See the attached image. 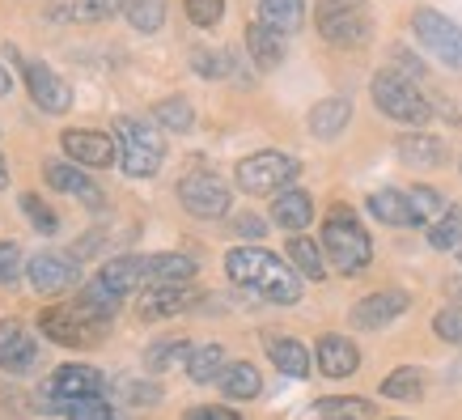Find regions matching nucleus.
<instances>
[{
  "mask_svg": "<svg viewBox=\"0 0 462 420\" xmlns=\"http://www.w3.org/2000/svg\"><path fill=\"white\" fill-rule=\"evenodd\" d=\"M225 276L234 280L238 289H251L272 306H293L301 302V272L293 264H284L281 255L263 251V247H234L225 255Z\"/></svg>",
  "mask_w": 462,
  "mask_h": 420,
  "instance_id": "obj_1",
  "label": "nucleus"
},
{
  "mask_svg": "<svg viewBox=\"0 0 462 420\" xmlns=\"http://www.w3.org/2000/svg\"><path fill=\"white\" fill-rule=\"evenodd\" d=\"M322 251H327V264L336 267L339 276H361L369 259H374V242H369V229L361 225V217L348 209V204H336L322 221Z\"/></svg>",
  "mask_w": 462,
  "mask_h": 420,
  "instance_id": "obj_2",
  "label": "nucleus"
},
{
  "mask_svg": "<svg viewBox=\"0 0 462 420\" xmlns=\"http://www.w3.org/2000/svg\"><path fill=\"white\" fill-rule=\"evenodd\" d=\"M115 145H119V166L132 179H153L162 162H166V136L162 124L136 119V115H119L115 119Z\"/></svg>",
  "mask_w": 462,
  "mask_h": 420,
  "instance_id": "obj_3",
  "label": "nucleus"
},
{
  "mask_svg": "<svg viewBox=\"0 0 462 420\" xmlns=\"http://www.w3.org/2000/svg\"><path fill=\"white\" fill-rule=\"evenodd\" d=\"M369 94H374V107H378L386 119H394V124L424 127L429 119H433V102H429V94H420V81L403 77L399 69L374 72Z\"/></svg>",
  "mask_w": 462,
  "mask_h": 420,
  "instance_id": "obj_4",
  "label": "nucleus"
},
{
  "mask_svg": "<svg viewBox=\"0 0 462 420\" xmlns=\"http://www.w3.org/2000/svg\"><path fill=\"white\" fill-rule=\"evenodd\" d=\"M301 174V162L289 154H276V149H263V154L242 157L234 179L246 196H276L284 187H293V179Z\"/></svg>",
  "mask_w": 462,
  "mask_h": 420,
  "instance_id": "obj_5",
  "label": "nucleus"
},
{
  "mask_svg": "<svg viewBox=\"0 0 462 420\" xmlns=\"http://www.w3.org/2000/svg\"><path fill=\"white\" fill-rule=\"evenodd\" d=\"M411 34H416V42H420L437 64L462 72V26L454 17H446L441 9H429V5H424V9L411 14Z\"/></svg>",
  "mask_w": 462,
  "mask_h": 420,
  "instance_id": "obj_6",
  "label": "nucleus"
},
{
  "mask_svg": "<svg viewBox=\"0 0 462 420\" xmlns=\"http://www.w3.org/2000/svg\"><path fill=\"white\" fill-rule=\"evenodd\" d=\"M39 331H47V340H51V344H64V349H89V344H98L102 340V322L72 297V302H64V306L42 310Z\"/></svg>",
  "mask_w": 462,
  "mask_h": 420,
  "instance_id": "obj_7",
  "label": "nucleus"
},
{
  "mask_svg": "<svg viewBox=\"0 0 462 420\" xmlns=\"http://www.w3.org/2000/svg\"><path fill=\"white\" fill-rule=\"evenodd\" d=\"M319 34L331 47H365L374 34L365 0H319Z\"/></svg>",
  "mask_w": 462,
  "mask_h": 420,
  "instance_id": "obj_8",
  "label": "nucleus"
},
{
  "mask_svg": "<svg viewBox=\"0 0 462 420\" xmlns=\"http://www.w3.org/2000/svg\"><path fill=\"white\" fill-rule=\"evenodd\" d=\"M179 204L191 212V217H199V221H217V217L229 212L234 196H229V182H225L217 170L199 166L179 179Z\"/></svg>",
  "mask_w": 462,
  "mask_h": 420,
  "instance_id": "obj_9",
  "label": "nucleus"
},
{
  "mask_svg": "<svg viewBox=\"0 0 462 420\" xmlns=\"http://www.w3.org/2000/svg\"><path fill=\"white\" fill-rule=\"evenodd\" d=\"M102 374L89 369V365H60L56 374H47L34 391V404L42 412H64V407L77 399V395H102Z\"/></svg>",
  "mask_w": 462,
  "mask_h": 420,
  "instance_id": "obj_10",
  "label": "nucleus"
},
{
  "mask_svg": "<svg viewBox=\"0 0 462 420\" xmlns=\"http://www.w3.org/2000/svg\"><path fill=\"white\" fill-rule=\"evenodd\" d=\"M64 154L85 170H111L119 162V145H115V132H94V127H69L64 136Z\"/></svg>",
  "mask_w": 462,
  "mask_h": 420,
  "instance_id": "obj_11",
  "label": "nucleus"
},
{
  "mask_svg": "<svg viewBox=\"0 0 462 420\" xmlns=\"http://www.w3.org/2000/svg\"><path fill=\"white\" fill-rule=\"evenodd\" d=\"M26 280L30 289L42 297H56V294H69L72 280H77V255H64V251H39L26 259Z\"/></svg>",
  "mask_w": 462,
  "mask_h": 420,
  "instance_id": "obj_12",
  "label": "nucleus"
},
{
  "mask_svg": "<svg viewBox=\"0 0 462 420\" xmlns=\"http://www.w3.org/2000/svg\"><path fill=\"white\" fill-rule=\"evenodd\" d=\"M22 77H26V89L30 98H34V107L47 115H64L72 107V89L69 81L60 77V72H51L42 60H22Z\"/></svg>",
  "mask_w": 462,
  "mask_h": 420,
  "instance_id": "obj_13",
  "label": "nucleus"
},
{
  "mask_svg": "<svg viewBox=\"0 0 462 420\" xmlns=\"http://www.w3.org/2000/svg\"><path fill=\"white\" fill-rule=\"evenodd\" d=\"M42 174H47V182H51V187H56V191H64V196H72V200H81L85 209H94L98 212L102 204H106V196H102V187L94 179H89V174H85V166H77V162H47V166H42Z\"/></svg>",
  "mask_w": 462,
  "mask_h": 420,
  "instance_id": "obj_14",
  "label": "nucleus"
},
{
  "mask_svg": "<svg viewBox=\"0 0 462 420\" xmlns=\"http://www.w3.org/2000/svg\"><path fill=\"white\" fill-rule=\"evenodd\" d=\"M411 306V297L403 289H382V294H369L352 306V327L356 331H382L386 322H394L403 310Z\"/></svg>",
  "mask_w": 462,
  "mask_h": 420,
  "instance_id": "obj_15",
  "label": "nucleus"
},
{
  "mask_svg": "<svg viewBox=\"0 0 462 420\" xmlns=\"http://www.w3.org/2000/svg\"><path fill=\"white\" fill-rule=\"evenodd\" d=\"M39 361V344L26 331L22 319H0V369L5 374H26Z\"/></svg>",
  "mask_w": 462,
  "mask_h": 420,
  "instance_id": "obj_16",
  "label": "nucleus"
},
{
  "mask_svg": "<svg viewBox=\"0 0 462 420\" xmlns=\"http://www.w3.org/2000/svg\"><path fill=\"white\" fill-rule=\"evenodd\" d=\"M314 365L327 378H348V374L361 369V352H356V344L348 336H322L319 349H314Z\"/></svg>",
  "mask_w": 462,
  "mask_h": 420,
  "instance_id": "obj_17",
  "label": "nucleus"
},
{
  "mask_svg": "<svg viewBox=\"0 0 462 420\" xmlns=\"http://www.w3.org/2000/svg\"><path fill=\"white\" fill-rule=\"evenodd\" d=\"M196 297L187 285H149L141 297V314L144 319H170V314H182V310L196 306Z\"/></svg>",
  "mask_w": 462,
  "mask_h": 420,
  "instance_id": "obj_18",
  "label": "nucleus"
},
{
  "mask_svg": "<svg viewBox=\"0 0 462 420\" xmlns=\"http://www.w3.org/2000/svg\"><path fill=\"white\" fill-rule=\"evenodd\" d=\"M272 221L281 225V229H310V221H314V200H310V191H301V187H284V191H276L272 196Z\"/></svg>",
  "mask_w": 462,
  "mask_h": 420,
  "instance_id": "obj_19",
  "label": "nucleus"
},
{
  "mask_svg": "<svg viewBox=\"0 0 462 420\" xmlns=\"http://www.w3.org/2000/svg\"><path fill=\"white\" fill-rule=\"evenodd\" d=\"M263 352L272 357V365H276L281 374H289V378H310V352H306V344H297L293 336H276V331H267Z\"/></svg>",
  "mask_w": 462,
  "mask_h": 420,
  "instance_id": "obj_20",
  "label": "nucleus"
},
{
  "mask_svg": "<svg viewBox=\"0 0 462 420\" xmlns=\"http://www.w3.org/2000/svg\"><path fill=\"white\" fill-rule=\"evenodd\" d=\"M394 149H399V157H403L407 166H446V140L433 136V132H424V127L403 132Z\"/></svg>",
  "mask_w": 462,
  "mask_h": 420,
  "instance_id": "obj_21",
  "label": "nucleus"
},
{
  "mask_svg": "<svg viewBox=\"0 0 462 420\" xmlns=\"http://www.w3.org/2000/svg\"><path fill=\"white\" fill-rule=\"evenodd\" d=\"M246 56L254 60V69H259V72L281 69V60H284V34H276V30L263 26V22H251V26H246Z\"/></svg>",
  "mask_w": 462,
  "mask_h": 420,
  "instance_id": "obj_22",
  "label": "nucleus"
},
{
  "mask_svg": "<svg viewBox=\"0 0 462 420\" xmlns=\"http://www.w3.org/2000/svg\"><path fill=\"white\" fill-rule=\"evenodd\" d=\"M374 416V404L361 399V395H327L319 404H310L297 420H369Z\"/></svg>",
  "mask_w": 462,
  "mask_h": 420,
  "instance_id": "obj_23",
  "label": "nucleus"
},
{
  "mask_svg": "<svg viewBox=\"0 0 462 420\" xmlns=\"http://www.w3.org/2000/svg\"><path fill=\"white\" fill-rule=\"evenodd\" d=\"M352 119V102L344 94H331V98H322L310 107V132L319 140H336Z\"/></svg>",
  "mask_w": 462,
  "mask_h": 420,
  "instance_id": "obj_24",
  "label": "nucleus"
},
{
  "mask_svg": "<svg viewBox=\"0 0 462 420\" xmlns=\"http://www.w3.org/2000/svg\"><path fill=\"white\" fill-rule=\"evenodd\" d=\"M259 22L289 39L306 26V0H259Z\"/></svg>",
  "mask_w": 462,
  "mask_h": 420,
  "instance_id": "obj_25",
  "label": "nucleus"
},
{
  "mask_svg": "<svg viewBox=\"0 0 462 420\" xmlns=\"http://www.w3.org/2000/svg\"><path fill=\"white\" fill-rule=\"evenodd\" d=\"M111 289H119V294H136V289H144L149 285V276H144V259L141 255H119V259H106L98 272Z\"/></svg>",
  "mask_w": 462,
  "mask_h": 420,
  "instance_id": "obj_26",
  "label": "nucleus"
},
{
  "mask_svg": "<svg viewBox=\"0 0 462 420\" xmlns=\"http://www.w3.org/2000/svg\"><path fill=\"white\" fill-rule=\"evenodd\" d=\"M144 276H149V285H187L196 276V264L187 255H149L144 259Z\"/></svg>",
  "mask_w": 462,
  "mask_h": 420,
  "instance_id": "obj_27",
  "label": "nucleus"
},
{
  "mask_svg": "<svg viewBox=\"0 0 462 420\" xmlns=\"http://www.w3.org/2000/svg\"><path fill=\"white\" fill-rule=\"evenodd\" d=\"M217 382H221L225 399H254V395L263 391V378H259V369L251 361H229Z\"/></svg>",
  "mask_w": 462,
  "mask_h": 420,
  "instance_id": "obj_28",
  "label": "nucleus"
},
{
  "mask_svg": "<svg viewBox=\"0 0 462 420\" xmlns=\"http://www.w3.org/2000/svg\"><path fill=\"white\" fill-rule=\"evenodd\" d=\"M77 302H81V306L89 310V314H94L98 322H106V319H115V314H119V306H124V294H119V289H111V285H106L102 276H94L81 289V294H77Z\"/></svg>",
  "mask_w": 462,
  "mask_h": 420,
  "instance_id": "obj_29",
  "label": "nucleus"
},
{
  "mask_svg": "<svg viewBox=\"0 0 462 420\" xmlns=\"http://www.w3.org/2000/svg\"><path fill=\"white\" fill-rule=\"evenodd\" d=\"M369 212H374L382 225H416L407 191H394V187H382V191H374V196H369Z\"/></svg>",
  "mask_w": 462,
  "mask_h": 420,
  "instance_id": "obj_30",
  "label": "nucleus"
},
{
  "mask_svg": "<svg viewBox=\"0 0 462 420\" xmlns=\"http://www.w3.org/2000/svg\"><path fill=\"white\" fill-rule=\"evenodd\" d=\"M382 395L394 399V404H420L424 399V374L416 365H399L394 374L382 378Z\"/></svg>",
  "mask_w": 462,
  "mask_h": 420,
  "instance_id": "obj_31",
  "label": "nucleus"
},
{
  "mask_svg": "<svg viewBox=\"0 0 462 420\" xmlns=\"http://www.w3.org/2000/svg\"><path fill=\"white\" fill-rule=\"evenodd\" d=\"M289 264H293L306 280H322V276H327V251H319V242L301 238V234H293V238H289Z\"/></svg>",
  "mask_w": 462,
  "mask_h": 420,
  "instance_id": "obj_32",
  "label": "nucleus"
},
{
  "mask_svg": "<svg viewBox=\"0 0 462 420\" xmlns=\"http://www.w3.org/2000/svg\"><path fill=\"white\" fill-rule=\"evenodd\" d=\"M124 14V0H69L64 9H56L51 17H69V22H85V26H98L106 17Z\"/></svg>",
  "mask_w": 462,
  "mask_h": 420,
  "instance_id": "obj_33",
  "label": "nucleus"
},
{
  "mask_svg": "<svg viewBox=\"0 0 462 420\" xmlns=\"http://www.w3.org/2000/svg\"><path fill=\"white\" fill-rule=\"evenodd\" d=\"M191 344L187 340H162V344H153V349L144 352V369L149 374H166V369H174V365H187L191 361Z\"/></svg>",
  "mask_w": 462,
  "mask_h": 420,
  "instance_id": "obj_34",
  "label": "nucleus"
},
{
  "mask_svg": "<svg viewBox=\"0 0 462 420\" xmlns=\"http://www.w3.org/2000/svg\"><path fill=\"white\" fill-rule=\"evenodd\" d=\"M124 17L132 30L141 34H157L166 22V0H124Z\"/></svg>",
  "mask_w": 462,
  "mask_h": 420,
  "instance_id": "obj_35",
  "label": "nucleus"
},
{
  "mask_svg": "<svg viewBox=\"0 0 462 420\" xmlns=\"http://www.w3.org/2000/svg\"><path fill=\"white\" fill-rule=\"evenodd\" d=\"M407 200H411V217H416V225H433L449 212V200L441 196L437 187H411Z\"/></svg>",
  "mask_w": 462,
  "mask_h": 420,
  "instance_id": "obj_36",
  "label": "nucleus"
},
{
  "mask_svg": "<svg viewBox=\"0 0 462 420\" xmlns=\"http://www.w3.org/2000/svg\"><path fill=\"white\" fill-rule=\"evenodd\" d=\"M225 349L221 344H204V349L191 352V361H187V374H191V382H217L225 374Z\"/></svg>",
  "mask_w": 462,
  "mask_h": 420,
  "instance_id": "obj_37",
  "label": "nucleus"
},
{
  "mask_svg": "<svg viewBox=\"0 0 462 420\" xmlns=\"http://www.w3.org/2000/svg\"><path fill=\"white\" fill-rule=\"evenodd\" d=\"M153 119L170 132H191L196 127V111H191V102L187 98H162L153 107Z\"/></svg>",
  "mask_w": 462,
  "mask_h": 420,
  "instance_id": "obj_38",
  "label": "nucleus"
},
{
  "mask_svg": "<svg viewBox=\"0 0 462 420\" xmlns=\"http://www.w3.org/2000/svg\"><path fill=\"white\" fill-rule=\"evenodd\" d=\"M64 416L69 420H119L111 399H102V395H77V399L64 407Z\"/></svg>",
  "mask_w": 462,
  "mask_h": 420,
  "instance_id": "obj_39",
  "label": "nucleus"
},
{
  "mask_svg": "<svg viewBox=\"0 0 462 420\" xmlns=\"http://www.w3.org/2000/svg\"><path fill=\"white\" fill-rule=\"evenodd\" d=\"M429 242H433L437 251H454V247H462V212L449 209L441 221H433V229H429Z\"/></svg>",
  "mask_w": 462,
  "mask_h": 420,
  "instance_id": "obj_40",
  "label": "nucleus"
},
{
  "mask_svg": "<svg viewBox=\"0 0 462 420\" xmlns=\"http://www.w3.org/2000/svg\"><path fill=\"white\" fill-rule=\"evenodd\" d=\"M22 212H26V221L34 225L39 234H47V238H51V234H60V217L47 209L34 191H22Z\"/></svg>",
  "mask_w": 462,
  "mask_h": 420,
  "instance_id": "obj_41",
  "label": "nucleus"
},
{
  "mask_svg": "<svg viewBox=\"0 0 462 420\" xmlns=\"http://www.w3.org/2000/svg\"><path fill=\"white\" fill-rule=\"evenodd\" d=\"M115 391L136 407H153L157 399H162V387H157V382H144V378H119L115 382Z\"/></svg>",
  "mask_w": 462,
  "mask_h": 420,
  "instance_id": "obj_42",
  "label": "nucleus"
},
{
  "mask_svg": "<svg viewBox=\"0 0 462 420\" xmlns=\"http://www.w3.org/2000/svg\"><path fill=\"white\" fill-rule=\"evenodd\" d=\"M182 9H187V22H191V26L212 30L225 17V0H182Z\"/></svg>",
  "mask_w": 462,
  "mask_h": 420,
  "instance_id": "obj_43",
  "label": "nucleus"
},
{
  "mask_svg": "<svg viewBox=\"0 0 462 420\" xmlns=\"http://www.w3.org/2000/svg\"><path fill=\"white\" fill-rule=\"evenodd\" d=\"M433 331L437 340H446L454 349H462V306H446L433 314Z\"/></svg>",
  "mask_w": 462,
  "mask_h": 420,
  "instance_id": "obj_44",
  "label": "nucleus"
},
{
  "mask_svg": "<svg viewBox=\"0 0 462 420\" xmlns=\"http://www.w3.org/2000/svg\"><path fill=\"white\" fill-rule=\"evenodd\" d=\"M191 69H196L199 77L217 81V77H225L234 64H229V51H204V47H196V51H191Z\"/></svg>",
  "mask_w": 462,
  "mask_h": 420,
  "instance_id": "obj_45",
  "label": "nucleus"
},
{
  "mask_svg": "<svg viewBox=\"0 0 462 420\" xmlns=\"http://www.w3.org/2000/svg\"><path fill=\"white\" fill-rule=\"evenodd\" d=\"M22 272H26L22 247H17V242H9V238H0V285H14Z\"/></svg>",
  "mask_w": 462,
  "mask_h": 420,
  "instance_id": "obj_46",
  "label": "nucleus"
},
{
  "mask_svg": "<svg viewBox=\"0 0 462 420\" xmlns=\"http://www.w3.org/2000/svg\"><path fill=\"white\" fill-rule=\"evenodd\" d=\"M229 234H238L242 242H259L267 234L263 229V217H254V212H242V217H234L229 221Z\"/></svg>",
  "mask_w": 462,
  "mask_h": 420,
  "instance_id": "obj_47",
  "label": "nucleus"
},
{
  "mask_svg": "<svg viewBox=\"0 0 462 420\" xmlns=\"http://www.w3.org/2000/svg\"><path fill=\"white\" fill-rule=\"evenodd\" d=\"M391 56H394V69L403 72V77H411V81H420V77H424V64H420L416 56H411L407 47H394Z\"/></svg>",
  "mask_w": 462,
  "mask_h": 420,
  "instance_id": "obj_48",
  "label": "nucleus"
},
{
  "mask_svg": "<svg viewBox=\"0 0 462 420\" xmlns=\"http://www.w3.org/2000/svg\"><path fill=\"white\" fill-rule=\"evenodd\" d=\"M182 420H242L234 407H221V404H204V407H191Z\"/></svg>",
  "mask_w": 462,
  "mask_h": 420,
  "instance_id": "obj_49",
  "label": "nucleus"
},
{
  "mask_svg": "<svg viewBox=\"0 0 462 420\" xmlns=\"http://www.w3.org/2000/svg\"><path fill=\"white\" fill-rule=\"evenodd\" d=\"M446 294H449V297H454V302H458V306H462V276L446 280Z\"/></svg>",
  "mask_w": 462,
  "mask_h": 420,
  "instance_id": "obj_50",
  "label": "nucleus"
},
{
  "mask_svg": "<svg viewBox=\"0 0 462 420\" xmlns=\"http://www.w3.org/2000/svg\"><path fill=\"white\" fill-rule=\"evenodd\" d=\"M9 89H14V77H9V72H5V64H0V98H5Z\"/></svg>",
  "mask_w": 462,
  "mask_h": 420,
  "instance_id": "obj_51",
  "label": "nucleus"
},
{
  "mask_svg": "<svg viewBox=\"0 0 462 420\" xmlns=\"http://www.w3.org/2000/svg\"><path fill=\"white\" fill-rule=\"evenodd\" d=\"M5 182H9V166H5V154H0V191H5Z\"/></svg>",
  "mask_w": 462,
  "mask_h": 420,
  "instance_id": "obj_52",
  "label": "nucleus"
}]
</instances>
